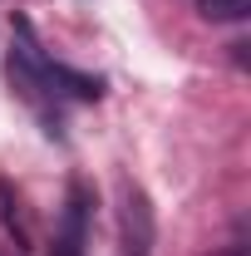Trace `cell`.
<instances>
[{
  "mask_svg": "<svg viewBox=\"0 0 251 256\" xmlns=\"http://www.w3.org/2000/svg\"><path fill=\"white\" fill-rule=\"evenodd\" d=\"M10 30H15V44H10V54H5V79H10V89L40 114L44 133H50V138H64L60 89H54V79H50V60H44V50H40V40H34L30 20L15 15Z\"/></svg>",
  "mask_w": 251,
  "mask_h": 256,
  "instance_id": "obj_1",
  "label": "cell"
},
{
  "mask_svg": "<svg viewBox=\"0 0 251 256\" xmlns=\"http://www.w3.org/2000/svg\"><path fill=\"white\" fill-rule=\"evenodd\" d=\"M50 79H54L60 94L79 98V104H98V98H104V79H98V74H84V69H69V64L50 60Z\"/></svg>",
  "mask_w": 251,
  "mask_h": 256,
  "instance_id": "obj_4",
  "label": "cell"
},
{
  "mask_svg": "<svg viewBox=\"0 0 251 256\" xmlns=\"http://www.w3.org/2000/svg\"><path fill=\"white\" fill-rule=\"evenodd\" d=\"M153 242H158V217L148 192L133 178H118V246H124V256H153Z\"/></svg>",
  "mask_w": 251,
  "mask_h": 256,
  "instance_id": "obj_2",
  "label": "cell"
},
{
  "mask_svg": "<svg viewBox=\"0 0 251 256\" xmlns=\"http://www.w3.org/2000/svg\"><path fill=\"white\" fill-rule=\"evenodd\" d=\"M197 15L207 25H236L251 15V0H197Z\"/></svg>",
  "mask_w": 251,
  "mask_h": 256,
  "instance_id": "obj_6",
  "label": "cell"
},
{
  "mask_svg": "<svg viewBox=\"0 0 251 256\" xmlns=\"http://www.w3.org/2000/svg\"><path fill=\"white\" fill-rule=\"evenodd\" d=\"M89 222H94V188L84 178H69L64 217H60V232H54V256H84L89 252Z\"/></svg>",
  "mask_w": 251,
  "mask_h": 256,
  "instance_id": "obj_3",
  "label": "cell"
},
{
  "mask_svg": "<svg viewBox=\"0 0 251 256\" xmlns=\"http://www.w3.org/2000/svg\"><path fill=\"white\" fill-rule=\"evenodd\" d=\"M246 50H251V44H246V40H236V44H232V60H236V64H242V69H246V64H251V54H246Z\"/></svg>",
  "mask_w": 251,
  "mask_h": 256,
  "instance_id": "obj_7",
  "label": "cell"
},
{
  "mask_svg": "<svg viewBox=\"0 0 251 256\" xmlns=\"http://www.w3.org/2000/svg\"><path fill=\"white\" fill-rule=\"evenodd\" d=\"M0 222H5V232L15 236V252H30V232H25V212H20V197H15V188L0 178Z\"/></svg>",
  "mask_w": 251,
  "mask_h": 256,
  "instance_id": "obj_5",
  "label": "cell"
}]
</instances>
